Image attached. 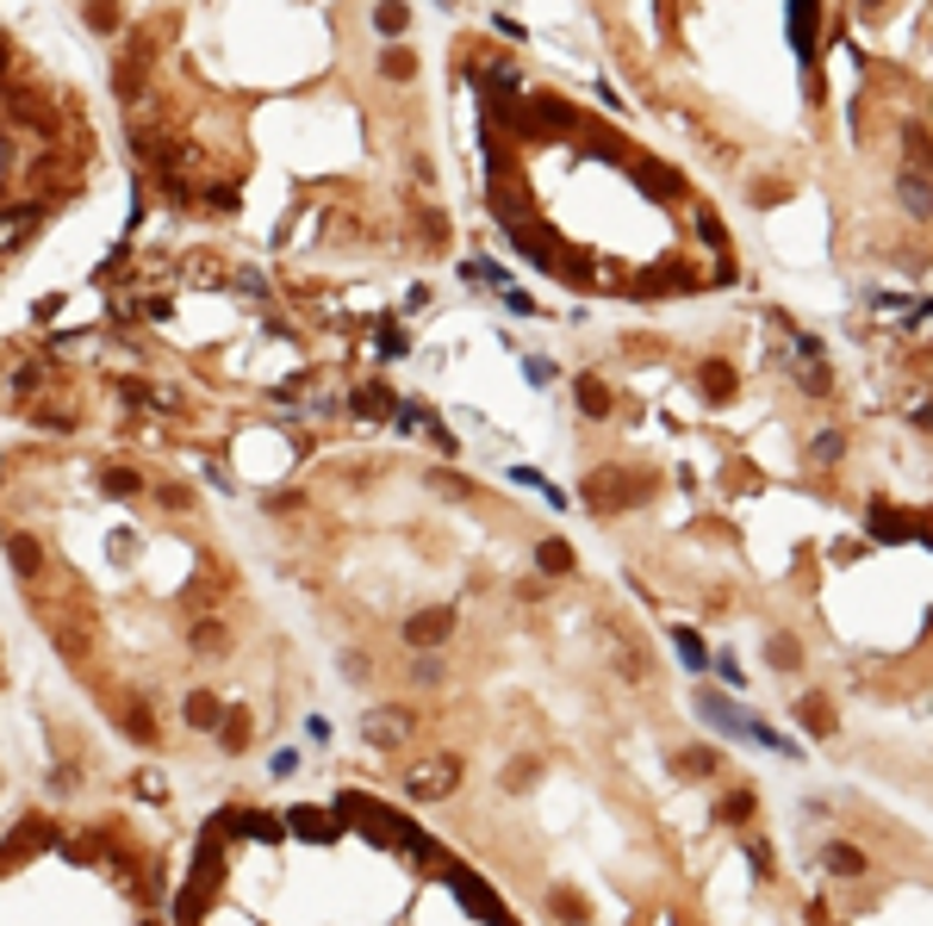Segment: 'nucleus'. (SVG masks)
Wrapping results in <instances>:
<instances>
[{"mask_svg": "<svg viewBox=\"0 0 933 926\" xmlns=\"http://www.w3.org/2000/svg\"><path fill=\"white\" fill-rule=\"evenodd\" d=\"M455 784H460V765H455V759H424V765L405 771V796H417V802H443Z\"/></svg>", "mask_w": 933, "mask_h": 926, "instance_id": "nucleus-1", "label": "nucleus"}, {"mask_svg": "<svg viewBox=\"0 0 933 926\" xmlns=\"http://www.w3.org/2000/svg\"><path fill=\"white\" fill-rule=\"evenodd\" d=\"M679 660L684 665H703V641H697V634H679Z\"/></svg>", "mask_w": 933, "mask_h": 926, "instance_id": "nucleus-6", "label": "nucleus"}, {"mask_svg": "<svg viewBox=\"0 0 933 926\" xmlns=\"http://www.w3.org/2000/svg\"><path fill=\"white\" fill-rule=\"evenodd\" d=\"M902 205H909L915 218H933V193H927V181H915V174H909V181H902Z\"/></svg>", "mask_w": 933, "mask_h": 926, "instance_id": "nucleus-4", "label": "nucleus"}, {"mask_svg": "<svg viewBox=\"0 0 933 926\" xmlns=\"http://www.w3.org/2000/svg\"><path fill=\"white\" fill-rule=\"evenodd\" d=\"M448 629H455V615H448V610H424V615H412V622H405V641H417V647H436Z\"/></svg>", "mask_w": 933, "mask_h": 926, "instance_id": "nucleus-3", "label": "nucleus"}, {"mask_svg": "<svg viewBox=\"0 0 933 926\" xmlns=\"http://www.w3.org/2000/svg\"><path fill=\"white\" fill-rule=\"evenodd\" d=\"M187 722L193 727H219V696H206V691L187 696Z\"/></svg>", "mask_w": 933, "mask_h": 926, "instance_id": "nucleus-5", "label": "nucleus"}, {"mask_svg": "<svg viewBox=\"0 0 933 926\" xmlns=\"http://www.w3.org/2000/svg\"><path fill=\"white\" fill-rule=\"evenodd\" d=\"M362 734L374 740V746H398V740L412 734V715H405V709H374L362 722Z\"/></svg>", "mask_w": 933, "mask_h": 926, "instance_id": "nucleus-2", "label": "nucleus"}]
</instances>
